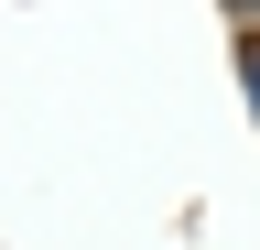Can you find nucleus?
<instances>
[{
	"label": "nucleus",
	"mask_w": 260,
	"mask_h": 250,
	"mask_svg": "<svg viewBox=\"0 0 260 250\" xmlns=\"http://www.w3.org/2000/svg\"><path fill=\"white\" fill-rule=\"evenodd\" d=\"M217 11H228V22H260V0H217Z\"/></svg>",
	"instance_id": "f03ea898"
},
{
	"label": "nucleus",
	"mask_w": 260,
	"mask_h": 250,
	"mask_svg": "<svg viewBox=\"0 0 260 250\" xmlns=\"http://www.w3.org/2000/svg\"><path fill=\"white\" fill-rule=\"evenodd\" d=\"M239 76H249V109H260V44H249V54H239Z\"/></svg>",
	"instance_id": "f257e3e1"
}]
</instances>
